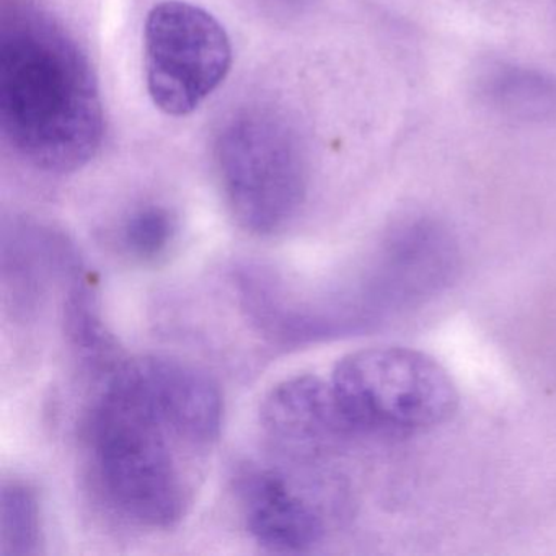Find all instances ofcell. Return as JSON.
Here are the masks:
<instances>
[{"label":"cell","instance_id":"obj_6","mask_svg":"<svg viewBox=\"0 0 556 556\" xmlns=\"http://www.w3.org/2000/svg\"><path fill=\"white\" fill-rule=\"evenodd\" d=\"M263 429L281 447L318 454L353 435L330 382L295 376L279 382L263 400Z\"/></svg>","mask_w":556,"mask_h":556},{"label":"cell","instance_id":"obj_8","mask_svg":"<svg viewBox=\"0 0 556 556\" xmlns=\"http://www.w3.org/2000/svg\"><path fill=\"white\" fill-rule=\"evenodd\" d=\"M478 102L500 118L542 123L556 118V77L539 67L490 60L475 77Z\"/></svg>","mask_w":556,"mask_h":556},{"label":"cell","instance_id":"obj_1","mask_svg":"<svg viewBox=\"0 0 556 556\" xmlns=\"http://www.w3.org/2000/svg\"><path fill=\"white\" fill-rule=\"evenodd\" d=\"M223 416L219 389L197 367L165 356L119 364L86 425L90 473L106 506L152 530L180 523Z\"/></svg>","mask_w":556,"mask_h":556},{"label":"cell","instance_id":"obj_5","mask_svg":"<svg viewBox=\"0 0 556 556\" xmlns=\"http://www.w3.org/2000/svg\"><path fill=\"white\" fill-rule=\"evenodd\" d=\"M232 64L226 28L185 0H164L146 18L149 96L161 112L187 116L224 83Z\"/></svg>","mask_w":556,"mask_h":556},{"label":"cell","instance_id":"obj_10","mask_svg":"<svg viewBox=\"0 0 556 556\" xmlns=\"http://www.w3.org/2000/svg\"><path fill=\"white\" fill-rule=\"evenodd\" d=\"M177 233V220L167 207L146 204L132 211L123 224L122 242L128 255L154 263L165 255Z\"/></svg>","mask_w":556,"mask_h":556},{"label":"cell","instance_id":"obj_3","mask_svg":"<svg viewBox=\"0 0 556 556\" xmlns=\"http://www.w3.org/2000/svg\"><path fill=\"white\" fill-rule=\"evenodd\" d=\"M214 157L227 206L243 229L271 236L298 216L307 194V159L279 113H236L217 135Z\"/></svg>","mask_w":556,"mask_h":556},{"label":"cell","instance_id":"obj_2","mask_svg":"<svg viewBox=\"0 0 556 556\" xmlns=\"http://www.w3.org/2000/svg\"><path fill=\"white\" fill-rule=\"evenodd\" d=\"M0 125L12 149L48 174L89 164L105 135L89 58L37 0H0Z\"/></svg>","mask_w":556,"mask_h":556},{"label":"cell","instance_id":"obj_4","mask_svg":"<svg viewBox=\"0 0 556 556\" xmlns=\"http://www.w3.org/2000/svg\"><path fill=\"white\" fill-rule=\"evenodd\" d=\"M354 434H412L448 421L458 393L447 370L421 351L367 348L348 354L330 380Z\"/></svg>","mask_w":556,"mask_h":556},{"label":"cell","instance_id":"obj_9","mask_svg":"<svg viewBox=\"0 0 556 556\" xmlns=\"http://www.w3.org/2000/svg\"><path fill=\"white\" fill-rule=\"evenodd\" d=\"M43 545L40 501L34 488L8 481L0 493V555H38Z\"/></svg>","mask_w":556,"mask_h":556},{"label":"cell","instance_id":"obj_7","mask_svg":"<svg viewBox=\"0 0 556 556\" xmlns=\"http://www.w3.org/2000/svg\"><path fill=\"white\" fill-rule=\"evenodd\" d=\"M247 529L255 542L275 553H304L325 533L317 507L291 488L282 475L252 470L240 483Z\"/></svg>","mask_w":556,"mask_h":556}]
</instances>
